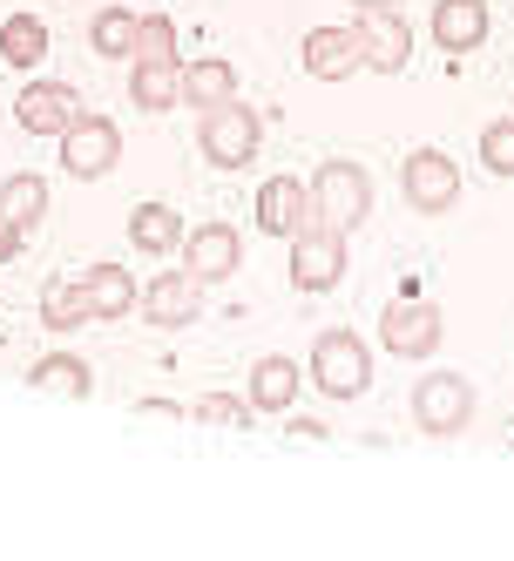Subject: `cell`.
<instances>
[{"mask_svg":"<svg viewBox=\"0 0 514 561\" xmlns=\"http://www.w3.org/2000/svg\"><path fill=\"white\" fill-rule=\"evenodd\" d=\"M352 27H359V42H366V68L373 75H407L413 27H407L400 8H366V14H352Z\"/></svg>","mask_w":514,"mask_h":561,"instance_id":"5bb4252c","label":"cell"},{"mask_svg":"<svg viewBox=\"0 0 514 561\" xmlns=\"http://www.w3.org/2000/svg\"><path fill=\"white\" fill-rule=\"evenodd\" d=\"M115 163H123V129L108 115H82L75 129H61V170L75 183H102Z\"/></svg>","mask_w":514,"mask_h":561,"instance_id":"ba28073f","label":"cell"},{"mask_svg":"<svg viewBox=\"0 0 514 561\" xmlns=\"http://www.w3.org/2000/svg\"><path fill=\"white\" fill-rule=\"evenodd\" d=\"M366 8H400V0H352V14H366Z\"/></svg>","mask_w":514,"mask_h":561,"instance_id":"f546056e","label":"cell"},{"mask_svg":"<svg viewBox=\"0 0 514 561\" xmlns=\"http://www.w3.org/2000/svg\"><path fill=\"white\" fill-rule=\"evenodd\" d=\"M305 379L319 386L325 399H339V407H352V399L373 392V345H366L359 332L332 325V332L311 339V366H305Z\"/></svg>","mask_w":514,"mask_h":561,"instance_id":"6da1fadb","label":"cell"},{"mask_svg":"<svg viewBox=\"0 0 514 561\" xmlns=\"http://www.w3.org/2000/svg\"><path fill=\"white\" fill-rule=\"evenodd\" d=\"M488 27H494L488 0H433V48H441L447 61L473 55V48L488 42Z\"/></svg>","mask_w":514,"mask_h":561,"instance_id":"9a60e30c","label":"cell"},{"mask_svg":"<svg viewBox=\"0 0 514 561\" xmlns=\"http://www.w3.org/2000/svg\"><path fill=\"white\" fill-rule=\"evenodd\" d=\"M82 115H89V102H82V89H68V82H27V89L14 95L21 136H55V142H61V129H75Z\"/></svg>","mask_w":514,"mask_h":561,"instance_id":"8fae6325","label":"cell"},{"mask_svg":"<svg viewBox=\"0 0 514 561\" xmlns=\"http://www.w3.org/2000/svg\"><path fill=\"white\" fill-rule=\"evenodd\" d=\"M129 102L142 115L183 108V61H129Z\"/></svg>","mask_w":514,"mask_h":561,"instance_id":"e0dca14e","label":"cell"},{"mask_svg":"<svg viewBox=\"0 0 514 561\" xmlns=\"http://www.w3.org/2000/svg\"><path fill=\"white\" fill-rule=\"evenodd\" d=\"M95 318V305H89V285L82 277H48V291H42V325L48 332H82Z\"/></svg>","mask_w":514,"mask_h":561,"instance_id":"603a6c76","label":"cell"},{"mask_svg":"<svg viewBox=\"0 0 514 561\" xmlns=\"http://www.w3.org/2000/svg\"><path fill=\"white\" fill-rule=\"evenodd\" d=\"M21 244H27V230H14L8 217H0V264H14V257H21Z\"/></svg>","mask_w":514,"mask_h":561,"instance_id":"f1b7e54d","label":"cell"},{"mask_svg":"<svg viewBox=\"0 0 514 561\" xmlns=\"http://www.w3.org/2000/svg\"><path fill=\"white\" fill-rule=\"evenodd\" d=\"M142 318L156 332H190L196 318H204V285H196L190 271H156L142 285Z\"/></svg>","mask_w":514,"mask_h":561,"instance_id":"4fadbf2b","label":"cell"},{"mask_svg":"<svg viewBox=\"0 0 514 561\" xmlns=\"http://www.w3.org/2000/svg\"><path fill=\"white\" fill-rule=\"evenodd\" d=\"M473 413H481V399H473V379H460V373H426L413 386V426L426 439H460L473 426Z\"/></svg>","mask_w":514,"mask_h":561,"instance_id":"277c9868","label":"cell"},{"mask_svg":"<svg viewBox=\"0 0 514 561\" xmlns=\"http://www.w3.org/2000/svg\"><path fill=\"white\" fill-rule=\"evenodd\" d=\"M0 217H8L14 230H27L34 237V224H42L48 217V176H8V183H0Z\"/></svg>","mask_w":514,"mask_h":561,"instance_id":"cb8c5ba5","label":"cell"},{"mask_svg":"<svg viewBox=\"0 0 514 561\" xmlns=\"http://www.w3.org/2000/svg\"><path fill=\"white\" fill-rule=\"evenodd\" d=\"M190 420H196V426H237V433H244V426L258 420V407H251V399H237V392H204V399L190 407Z\"/></svg>","mask_w":514,"mask_h":561,"instance_id":"4316f807","label":"cell"},{"mask_svg":"<svg viewBox=\"0 0 514 561\" xmlns=\"http://www.w3.org/2000/svg\"><path fill=\"white\" fill-rule=\"evenodd\" d=\"M481 163H488V176L514 183V108L501 115V123H488V129H481Z\"/></svg>","mask_w":514,"mask_h":561,"instance_id":"83f0119b","label":"cell"},{"mask_svg":"<svg viewBox=\"0 0 514 561\" xmlns=\"http://www.w3.org/2000/svg\"><path fill=\"white\" fill-rule=\"evenodd\" d=\"M82 285H89V305H95V325H115V318L136 311V271H123V264H89Z\"/></svg>","mask_w":514,"mask_h":561,"instance_id":"d6986e66","label":"cell"},{"mask_svg":"<svg viewBox=\"0 0 514 561\" xmlns=\"http://www.w3.org/2000/svg\"><path fill=\"white\" fill-rule=\"evenodd\" d=\"M89 48H95L102 61H129V48H136V8H123V0L95 8V21H89Z\"/></svg>","mask_w":514,"mask_h":561,"instance_id":"d4e9b609","label":"cell"},{"mask_svg":"<svg viewBox=\"0 0 514 561\" xmlns=\"http://www.w3.org/2000/svg\"><path fill=\"white\" fill-rule=\"evenodd\" d=\"M237 95V68L224 61V55H196V61H183V108H217V102H230Z\"/></svg>","mask_w":514,"mask_h":561,"instance_id":"ffe728a7","label":"cell"},{"mask_svg":"<svg viewBox=\"0 0 514 561\" xmlns=\"http://www.w3.org/2000/svg\"><path fill=\"white\" fill-rule=\"evenodd\" d=\"M441 339H447V325H441V311H433L420 291H400L386 305V318H379V345L392 358H433Z\"/></svg>","mask_w":514,"mask_h":561,"instance_id":"52a82bcc","label":"cell"},{"mask_svg":"<svg viewBox=\"0 0 514 561\" xmlns=\"http://www.w3.org/2000/svg\"><path fill=\"white\" fill-rule=\"evenodd\" d=\"M129 61H183L176 55V21L170 14H136V48Z\"/></svg>","mask_w":514,"mask_h":561,"instance_id":"484cf974","label":"cell"},{"mask_svg":"<svg viewBox=\"0 0 514 561\" xmlns=\"http://www.w3.org/2000/svg\"><path fill=\"white\" fill-rule=\"evenodd\" d=\"M183 271H190L204 291H210V285H224V277L244 271V237H237L224 217H210V224L183 230Z\"/></svg>","mask_w":514,"mask_h":561,"instance_id":"9c48e42d","label":"cell"},{"mask_svg":"<svg viewBox=\"0 0 514 561\" xmlns=\"http://www.w3.org/2000/svg\"><path fill=\"white\" fill-rule=\"evenodd\" d=\"M258 142H264V123H258V108H244L237 95L196 115V149H204L210 170H244V163H258Z\"/></svg>","mask_w":514,"mask_h":561,"instance_id":"7a4b0ae2","label":"cell"},{"mask_svg":"<svg viewBox=\"0 0 514 561\" xmlns=\"http://www.w3.org/2000/svg\"><path fill=\"white\" fill-rule=\"evenodd\" d=\"M507 108H514V102H507Z\"/></svg>","mask_w":514,"mask_h":561,"instance_id":"4dcf8cb0","label":"cell"},{"mask_svg":"<svg viewBox=\"0 0 514 561\" xmlns=\"http://www.w3.org/2000/svg\"><path fill=\"white\" fill-rule=\"evenodd\" d=\"M0 61H8V68H42L48 61V21L42 14H8V21H0Z\"/></svg>","mask_w":514,"mask_h":561,"instance_id":"7402d4cb","label":"cell"},{"mask_svg":"<svg viewBox=\"0 0 514 561\" xmlns=\"http://www.w3.org/2000/svg\"><path fill=\"white\" fill-rule=\"evenodd\" d=\"M298 358H285V352H264L258 366H251V379H244V399L258 413H292L298 407Z\"/></svg>","mask_w":514,"mask_h":561,"instance_id":"2e32d148","label":"cell"},{"mask_svg":"<svg viewBox=\"0 0 514 561\" xmlns=\"http://www.w3.org/2000/svg\"><path fill=\"white\" fill-rule=\"evenodd\" d=\"M400 196L413 217H447L460 210V163L447 149H413L400 163Z\"/></svg>","mask_w":514,"mask_h":561,"instance_id":"5b68a950","label":"cell"},{"mask_svg":"<svg viewBox=\"0 0 514 561\" xmlns=\"http://www.w3.org/2000/svg\"><path fill=\"white\" fill-rule=\"evenodd\" d=\"M345 230H332V224H311V230H298L292 237V291H305V298H325L339 277H345Z\"/></svg>","mask_w":514,"mask_h":561,"instance_id":"8992f818","label":"cell"},{"mask_svg":"<svg viewBox=\"0 0 514 561\" xmlns=\"http://www.w3.org/2000/svg\"><path fill=\"white\" fill-rule=\"evenodd\" d=\"M251 217H258V230H264V237H285V244H292L298 230L319 224V204H311V183H298V176H264V183H258Z\"/></svg>","mask_w":514,"mask_h":561,"instance_id":"7c38bea8","label":"cell"},{"mask_svg":"<svg viewBox=\"0 0 514 561\" xmlns=\"http://www.w3.org/2000/svg\"><path fill=\"white\" fill-rule=\"evenodd\" d=\"M298 68L311 75V82H352V75L366 68V42H359V27H305V42H298Z\"/></svg>","mask_w":514,"mask_h":561,"instance_id":"30bf717a","label":"cell"},{"mask_svg":"<svg viewBox=\"0 0 514 561\" xmlns=\"http://www.w3.org/2000/svg\"><path fill=\"white\" fill-rule=\"evenodd\" d=\"M129 244H136L142 257L183 251V217H176L170 204H136V210H129Z\"/></svg>","mask_w":514,"mask_h":561,"instance_id":"44dd1931","label":"cell"},{"mask_svg":"<svg viewBox=\"0 0 514 561\" xmlns=\"http://www.w3.org/2000/svg\"><path fill=\"white\" fill-rule=\"evenodd\" d=\"M311 204H319V224L352 237L373 217V176L352 163V156H325V163L311 170Z\"/></svg>","mask_w":514,"mask_h":561,"instance_id":"3957f363","label":"cell"},{"mask_svg":"<svg viewBox=\"0 0 514 561\" xmlns=\"http://www.w3.org/2000/svg\"><path fill=\"white\" fill-rule=\"evenodd\" d=\"M27 386L48 392V399H89L95 373H89V358H75V352H48V358H34V366H27Z\"/></svg>","mask_w":514,"mask_h":561,"instance_id":"ac0fdd59","label":"cell"}]
</instances>
